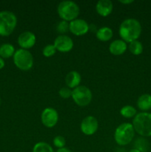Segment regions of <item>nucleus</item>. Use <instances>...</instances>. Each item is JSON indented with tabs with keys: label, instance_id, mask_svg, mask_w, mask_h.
<instances>
[{
	"label": "nucleus",
	"instance_id": "9",
	"mask_svg": "<svg viewBox=\"0 0 151 152\" xmlns=\"http://www.w3.org/2000/svg\"><path fill=\"white\" fill-rule=\"evenodd\" d=\"M99 128V123L96 117L87 116L83 119L81 123V131L85 135H93L96 132Z\"/></svg>",
	"mask_w": 151,
	"mask_h": 152
},
{
	"label": "nucleus",
	"instance_id": "29",
	"mask_svg": "<svg viewBox=\"0 0 151 152\" xmlns=\"http://www.w3.org/2000/svg\"><path fill=\"white\" fill-rule=\"evenodd\" d=\"M129 152H142V151H141L140 150L137 149V148H133V149L130 150V151Z\"/></svg>",
	"mask_w": 151,
	"mask_h": 152
},
{
	"label": "nucleus",
	"instance_id": "13",
	"mask_svg": "<svg viewBox=\"0 0 151 152\" xmlns=\"http://www.w3.org/2000/svg\"><path fill=\"white\" fill-rule=\"evenodd\" d=\"M113 2L110 0H99L96 5V12L102 16H107L113 11Z\"/></svg>",
	"mask_w": 151,
	"mask_h": 152
},
{
	"label": "nucleus",
	"instance_id": "8",
	"mask_svg": "<svg viewBox=\"0 0 151 152\" xmlns=\"http://www.w3.org/2000/svg\"><path fill=\"white\" fill-rule=\"evenodd\" d=\"M41 123L45 127L53 128L57 124L59 114L54 108H47L41 113Z\"/></svg>",
	"mask_w": 151,
	"mask_h": 152
},
{
	"label": "nucleus",
	"instance_id": "12",
	"mask_svg": "<svg viewBox=\"0 0 151 152\" xmlns=\"http://www.w3.org/2000/svg\"><path fill=\"white\" fill-rule=\"evenodd\" d=\"M36 36L30 31H25L19 36L18 43L22 49H29L34 46L36 43Z\"/></svg>",
	"mask_w": 151,
	"mask_h": 152
},
{
	"label": "nucleus",
	"instance_id": "19",
	"mask_svg": "<svg viewBox=\"0 0 151 152\" xmlns=\"http://www.w3.org/2000/svg\"><path fill=\"white\" fill-rule=\"evenodd\" d=\"M129 50L133 55H140L143 52V45L139 40H135L129 44Z\"/></svg>",
	"mask_w": 151,
	"mask_h": 152
},
{
	"label": "nucleus",
	"instance_id": "14",
	"mask_svg": "<svg viewBox=\"0 0 151 152\" xmlns=\"http://www.w3.org/2000/svg\"><path fill=\"white\" fill-rule=\"evenodd\" d=\"M127 48V43L122 39L114 40L109 46V50L113 55L119 56L123 54Z\"/></svg>",
	"mask_w": 151,
	"mask_h": 152
},
{
	"label": "nucleus",
	"instance_id": "18",
	"mask_svg": "<svg viewBox=\"0 0 151 152\" xmlns=\"http://www.w3.org/2000/svg\"><path fill=\"white\" fill-rule=\"evenodd\" d=\"M15 48L13 45L9 43H5L0 46V56L2 58H9L13 56Z\"/></svg>",
	"mask_w": 151,
	"mask_h": 152
},
{
	"label": "nucleus",
	"instance_id": "25",
	"mask_svg": "<svg viewBox=\"0 0 151 152\" xmlns=\"http://www.w3.org/2000/svg\"><path fill=\"white\" fill-rule=\"evenodd\" d=\"M59 95L63 99H68L72 95V91L68 87H63L59 90Z\"/></svg>",
	"mask_w": 151,
	"mask_h": 152
},
{
	"label": "nucleus",
	"instance_id": "23",
	"mask_svg": "<svg viewBox=\"0 0 151 152\" xmlns=\"http://www.w3.org/2000/svg\"><path fill=\"white\" fill-rule=\"evenodd\" d=\"M65 143H66V141L62 136H56L53 139V145L58 148H64Z\"/></svg>",
	"mask_w": 151,
	"mask_h": 152
},
{
	"label": "nucleus",
	"instance_id": "2",
	"mask_svg": "<svg viewBox=\"0 0 151 152\" xmlns=\"http://www.w3.org/2000/svg\"><path fill=\"white\" fill-rule=\"evenodd\" d=\"M135 132L142 137H151V114L147 112L139 113L133 120Z\"/></svg>",
	"mask_w": 151,
	"mask_h": 152
},
{
	"label": "nucleus",
	"instance_id": "24",
	"mask_svg": "<svg viewBox=\"0 0 151 152\" xmlns=\"http://www.w3.org/2000/svg\"><path fill=\"white\" fill-rule=\"evenodd\" d=\"M69 31V23L66 21H62L57 25V31L61 34H65Z\"/></svg>",
	"mask_w": 151,
	"mask_h": 152
},
{
	"label": "nucleus",
	"instance_id": "30",
	"mask_svg": "<svg viewBox=\"0 0 151 152\" xmlns=\"http://www.w3.org/2000/svg\"><path fill=\"white\" fill-rule=\"evenodd\" d=\"M0 104H1V99H0Z\"/></svg>",
	"mask_w": 151,
	"mask_h": 152
},
{
	"label": "nucleus",
	"instance_id": "4",
	"mask_svg": "<svg viewBox=\"0 0 151 152\" xmlns=\"http://www.w3.org/2000/svg\"><path fill=\"white\" fill-rule=\"evenodd\" d=\"M58 14L64 21L71 22L76 19L79 15L80 9L78 4L73 1H62L57 7Z\"/></svg>",
	"mask_w": 151,
	"mask_h": 152
},
{
	"label": "nucleus",
	"instance_id": "6",
	"mask_svg": "<svg viewBox=\"0 0 151 152\" xmlns=\"http://www.w3.org/2000/svg\"><path fill=\"white\" fill-rule=\"evenodd\" d=\"M13 62L19 69L29 71L33 65V56L28 50L19 49L13 55Z\"/></svg>",
	"mask_w": 151,
	"mask_h": 152
},
{
	"label": "nucleus",
	"instance_id": "3",
	"mask_svg": "<svg viewBox=\"0 0 151 152\" xmlns=\"http://www.w3.org/2000/svg\"><path fill=\"white\" fill-rule=\"evenodd\" d=\"M135 136V130L131 123H124L119 125L114 133L115 142L119 145H127L132 142Z\"/></svg>",
	"mask_w": 151,
	"mask_h": 152
},
{
	"label": "nucleus",
	"instance_id": "26",
	"mask_svg": "<svg viewBox=\"0 0 151 152\" xmlns=\"http://www.w3.org/2000/svg\"><path fill=\"white\" fill-rule=\"evenodd\" d=\"M56 152H71L70 150H69L68 148H59V149L57 150V151Z\"/></svg>",
	"mask_w": 151,
	"mask_h": 152
},
{
	"label": "nucleus",
	"instance_id": "15",
	"mask_svg": "<svg viewBox=\"0 0 151 152\" xmlns=\"http://www.w3.org/2000/svg\"><path fill=\"white\" fill-rule=\"evenodd\" d=\"M81 81V77L79 73L77 71H72L67 74L65 77V83H66L68 88H76L79 86L80 83Z\"/></svg>",
	"mask_w": 151,
	"mask_h": 152
},
{
	"label": "nucleus",
	"instance_id": "16",
	"mask_svg": "<svg viewBox=\"0 0 151 152\" xmlns=\"http://www.w3.org/2000/svg\"><path fill=\"white\" fill-rule=\"evenodd\" d=\"M137 106L143 111L151 109V95L149 94L141 95L137 100Z\"/></svg>",
	"mask_w": 151,
	"mask_h": 152
},
{
	"label": "nucleus",
	"instance_id": "22",
	"mask_svg": "<svg viewBox=\"0 0 151 152\" xmlns=\"http://www.w3.org/2000/svg\"><path fill=\"white\" fill-rule=\"evenodd\" d=\"M56 48L54 45H47L43 48L42 53L45 57H50L56 53Z\"/></svg>",
	"mask_w": 151,
	"mask_h": 152
},
{
	"label": "nucleus",
	"instance_id": "20",
	"mask_svg": "<svg viewBox=\"0 0 151 152\" xmlns=\"http://www.w3.org/2000/svg\"><path fill=\"white\" fill-rule=\"evenodd\" d=\"M120 114L125 118H132L137 114L136 109L132 105H125L120 110Z\"/></svg>",
	"mask_w": 151,
	"mask_h": 152
},
{
	"label": "nucleus",
	"instance_id": "7",
	"mask_svg": "<svg viewBox=\"0 0 151 152\" xmlns=\"http://www.w3.org/2000/svg\"><path fill=\"white\" fill-rule=\"evenodd\" d=\"M73 99L76 104L81 107L87 106L92 100V92L84 86H79L72 91Z\"/></svg>",
	"mask_w": 151,
	"mask_h": 152
},
{
	"label": "nucleus",
	"instance_id": "17",
	"mask_svg": "<svg viewBox=\"0 0 151 152\" xmlns=\"http://www.w3.org/2000/svg\"><path fill=\"white\" fill-rule=\"evenodd\" d=\"M113 31L108 27H102L99 28L96 32V37L99 40L102 42H107L111 39L113 37Z\"/></svg>",
	"mask_w": 151,
	"mask_h": 152
},
{
	"label": "nucleus",
	"instance_id": "11",
	"mask_svg": "<svg viewBox=\"0 0 151 152\" xmlns=\"http://www.w3.org/2000/svg\"><path fill=\"white\" fill-rule=\"evenodd\" d=\"M53 45L56 48V50L62 53L69 52L73 48V42L72 39L66 35L58 36L55 39Z\"/></svg>",
	"mask_w": 151,
	"mask_h": 152
},
{
	"label": "nucleus",
	"instance_id": "27",
	"mask_svg": "<svg viewBox=\"0 0 151 152\" xmlns=\"http://www.w3.org/2000/svg\"><path fill=\"white\" fill-rule=\"evenodd\" d=\"M4 65H5V63H4V59H3L2 58L0 57V70H1V68H4Z\"/></svg>",
	"mask_w": 151,
	"mask_h": 152
},
{
	"label": "nucleus",
	"instance_id": "10",
	"mask_svg": "<svg viewBox=\"0 0 151 152\" xmlns=\"http://www.w3.org/2000/svg\"><path fill=\"white\" fill-rule=\"evenodd\" d=\"M69 30L74 35L82 36L88 32L89 25L84 19H76L70 22Z\"/></svg>",
	"mask_w": 151,
	"mask_h": 152
},
{
	"label": "nucleus",
	"instance_id": "5",
	"mask_svg": "<svg viewBox=\"0 0 151 152\" xmlns=\"http://www.w3.org/2000/svg\"><path fill=\"white\" fill-rule=\"evenodd\" d=\"M17 24V18L13 12H0V35L7 37L14 31Z\"/></svg>",
	"mask_w": 151,
	"mask_h": 152
},
{
	"label": "nucleus",
	"instance_id": "1",
	"mask_svg": "<svg viewBox=\"0 0 151 152\" xmlns=\"http://www.w3.org/2000/svg\"><path fill=\"white\" fill-rule=\"evenodd\" d=\"M142 34V25L135 19H127L123 21L119 27V35L126 42L138 40Z\"/></svg>",
	"mask_w": 151,
	"mask_h": 152
},
{
	"label": "nucleus",
	"instance_id": "21",
	"mask_svg": "<svg viewBox=\"0 0 151 152\" xmlns=\"http://www.w3.org/2000/svg\"><path fill=\"white\" fill-rule=\"evenodd\" d=\"M33 152H54L52 147L44 142H38L33 148Z\"/></svg>",
	"mask_w": 151,
	"mask_h": 152
},
{
	"label": "nucleus",
	"instance_id": "28",
	"mask_svg": "<svg viewBox=\"0 0 151 152\" xmlns=\"http://www.w3.org/2000/svg\"><path fill=\"white\" fill-rule=\"evenodd\" d=\"M120 2L122 4H130V3L133 2V0H127V1H120Z\"/></svg>",
	"mask_w": 151,
	"mask_h": 152
}]
</instances>
